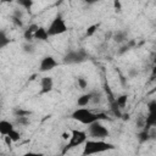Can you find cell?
<instances>
[{"instance_id": "24", "label": "cell", "mask_w": 156, "mask_h": 156, "mask_svg": "<svg viewBox=\"0 0 156 156\" xmlns=\"http://www.w3.org/2000/svg\"><path fill=\"white\" fill-rule=\"evenodd\" d=\"M23 50H24V52H33V45L27 41V44H24V46H23Z\"/></svg>"}, {"instance_id": "9", "label": "cell", "mask_w": 156, "mask_h": 156, "mask_svg": "<svg viewBox=\"0 0 156 156\" xmlns=\"http://www.w3.org/2000/svg\"><path fill=\"white\" fill-rule=\"evenodd\" d=\"M38 27H39L38 24L32 23V24H29V26L24 29V32H23V38L26 39V41L30 43V41L34 39V33H35V30H37Z\"/></svg>"}, {"instance_id": "1", "label": "cell", "mask_w": 156, "mask_h": 156, "mask_svg": "<svg viewBox=\"0 0 156 156\" xmlns=\"http://www.w3.org/2000/svg\"><path fill=\"white\" fill-rule=\"evenodd\" d=\"M71 118L74 119V121H78L82 124L88 126V124H90L93 122H96V121H100V122L105 121L108 117L105 112H93L91 110H89L87 107H78L72 112Z\"/></svg>"}, {"instance_id": "4", "label": "cell", "mask_w": 156, "mask_h": 156, "mask_svg": "<svg viewBox=\"0 0 156 156\" xmlns=\"http://www.w3.org/2000/svg\"><path fill=\"white\" fill-rule=\"evenodd\" d=\"M88 139V133L87 130H80V129H72L71 135H69V141L66 144V146L63 147V154L67 152L68 150L77 147L79 145H83L85 143V140Z\"/></svg>"}, {"instance_id": "26", "label": "cell", "mask_w": 156, "mask_h": 156, "mask_svg": "<svg viewBox=\"0 0 156 156\" xmlns=\"http://www.w3.org/2000/svg\"><path fill=\"white\" fill-rule=\"evenodd\" d=\"M4 139H5V143H6V145H7V146H11V144L13 143V141L10 139V136H9V135H5V136H4Z\"/></svg>"}, {"instance_id": "13", "label": "cell", "mask_w": 156, "mask_h": 156, "mask_svg": "<svg viewBox=\"0 0 156 156\" xmlns=\"http://www.w3.org/2000/svg\"><path fill=\"white\" fill-rule=\"evenodd\" d=\"M127 38H128V33L126 30H116V32L112 33V39L116 43H119L121 44V43L126 41Z\"/></svg>"}, {"instance_id": "14", "label": "cell", "mask_w": 156, "mask_h": 156, "mask_svg": "<svg viewBox=\"0 0 156 156\" xmlns=\"http://www.w3.org/2000/svg\"><path fill=\"white\" fill-rule=\"evenodd\" d=\"M15 1L18 6L23 7L27 12H30L33 9V5H34V0H15Z\"/></svg>"}, {"instance_id": "27", "label": "cell", "mask_w": 156, "mask_h": 156, "mask_svg": "<svg viewBox=\"0 0 156 156\" xmlns=\"http://www.w3.org/2000/svg\"><path fill=\"white\" fill-rule=\"evenodd\" d=\"M15 0H0V2L1 4H11V2H13Z\"/></svg>"}, {"instance_id": "29", "label": "cell", "mask_w": 156, "mask_h": 156, "mask_svg": "<svg viewBox=\"0 0 156 156\" xmlns=\"http://www.w3.org/2000/svg\"><path fill=\"white\" fill-rule=\"evenodd\" d=\"M69 135H71V134H67V133H63V139H65V140H67V139L69 138Z\"/></svg>"}, {"instance_id": "12", "label": "cell", "mask_w": 156, "mask_h": 156, "mask_svg": "<svg viewBox=\"0 0 156 156\" xmlns=\"http://www.w3.org/2000/svg\"><path fill=\"white\" fill-rule=\"evenodd\" d=\"M90 101H91V91L82 94L77 100V105H78V107H85V106H88V104H90Z\"/></svg>"}, {"instance_id": "3", "label": "cell", "mask_w": 156, "mask_h": 156, "mask_svg": "<svg viewBox=\"0 0 156 156\" xmlns=\"http://www.w3.org/2000/svg\"><path fill=\"white\" fill-rule=\"evenodd\" d=\"M46 30H48L49 37H55V35H61V34L66 33L68 30V27L66 24L65 18L60 13H57L52 18V21L50 22V24L46 28Z\"/></svg>"}, {"instance_id": "23", "label": "cell", "mask_w": 156, "mask_h": 156, "mask_svg": "<svg viewBox=\"0 0 156 156\" xmlns=\"http://www.w3.org/2000/svg\"><path fill=\"white\" fill-rule=\"evenodd\" d=\"M12 22H13V24H15L16 27H23V23H22L20 16H16V15L12 16Z\"/></svg>"}, {"instance_id": "10", "label": "cell", "mask_w": 156, "mask_h": 156, "mask_svg": "<svg viewBox=\"0 0 156 156\" xmlns=\"http://www.w3.org/2000/svg\"><path fill=\"white\" fill-rule=\"evenodd\" d=\"M49 38H50V37H49V34H48L46 28L39 26V27L37 28L35 33H34V39H35V40H39V41H48Z\"/></svg>"}, {"instance_id": "16", "label": "cell", "mask_w": 156, "mask_h": 156, "mask_svg": "<svg viewBox=\"0 0 156 156\" xmlns=\"http://www.w3.org/2000/svg\"><path fill=\"white\" fill-rule=\"evenodd\" d=\"M127 101H128V95H127V94H123V95L118 96L113 102L116 104V106H117L118 108H123V107H126Z\"/></svg>"}, {"instance_id": "25", "label": "cell", "mask_w": 156, "mask_h": 156, "mask_svg": "<svg viewBox=\"0 0 156 156\" xmlns=\"http://www.w3.org/2000/svg\"><path fill=\"white\" fill-rule=\"evenodd\" d=\"M113 9H115V11H121L122 6H121V1L119 0H113Z\"/></svg>"}, {"instance_id": "28", "label": "cell", "mask_w": 156, "mask_h": 156, "mask_svg": "<svg viewBox=\"0 0 156 156\" xmlns=\"http://www.w3.org/2000/svg\"><path fill=\"white\" fill-rule=\"evenodd\" d=\"M98 1H100V0H85V2H87V4H90V5H91V4H95V2H98Z\"/></svg>"}, {"instance_id": "19", "label": "cell", "mask_w": 156, "mask_h": 156, "mask_svg": "<svg viewBox=\"0 0 156 156\" xmlns=\"http://www.w3.org/2000/svg\"><path fill=\"white\" fill-rule=\"evenodd\" d=\"M13 115H15V117H17V116H28L29 117L32 115V111H28V110H23L21 107H17V108H15Z\"/></svg>"}, {"instance_id": "30", "label": "cell", "mask_w": 156, "mask_h": 156, "mask_svg": "<svg viewBox=\"0 0 156 156\" xmlns=\"http://www.w3.org/2000/svg\"><path fill=\"white\" fill-rule=\"evenodd\" d=\"M62 1H65V0H60V1H58V2H62Z\"/></svg>"}, {"instance_id": "6", "label": "cell", "mask_w": 156, "mask_h": 156, "mask_svg": "<svg viewBox=\"0 0 156 156\" xmlns=\"http://www.w3.org/2000/svg\"><path fill=\"white\" fill-rule=\"evenodd\" d=\"M87 60H88V54L83 49L69 50L63 56V63H66V65H78V63H82Z\"/></svg>"}, {"instance_id": "32", "label": "cell", "mask_w": 156, "mask_h": 156, "mask_svg": "<svg viewBox=\"0 0 156 156\" xmlns=\"http://www.w3.org/2000/svg\"><path fill=\"white\" fill-rule=\"evenodd\" d=\"M0 115H1V108H0Z\"/></svg>"}, {"instance_id": "2", "label": "cell", "mask_w": 156, "mask_h": 156, "mask_svg": "<svg viewBox=\"0 0 156 156\" xmlns=\"http://www.w3.org/2000/svg\"><path fill=\"white\" fill-rule=\"evenodd\" d=\"M116 146L104 139H87L84 143V149H83V155H93V154H100V152H106L110 150H113Z\"/></svg>"}, {"instance_id": "7", "label": "cell", "mask_w": 156, "mask_h": 156, "mask_svg": "<svg viewBox=\"0 0 156 156\" xmlns=\"http://www.w3.org/2000/svg\"><path fill=\"white\" fill-rule=\"evenodd\" d=\"M57 66H58V61L54 56L48 55V56H44L40 60V62H39V71L43 72V73L44 72H49V71L54 69Z\"/></svg>"}, {"instance_id": "15", "label": "cell", "mask_w": 156, "mask_h": 156, "mask_svg": "<svg viewBox=\"0 0 156 156\" xmlns=\"http://www.w3.org/2000/svg\"><path fill=\"white\" fill-rule=\"evenodd\" d=\"M10 38L7 37V34H6V32L4 30V29H0V50L1 49H4V48H6L9 44H10Z\"/></svg>"}, {"instance_id": "18", "label": "cell", "mask_w": 156, "mask_h": 156, "mask_svg": "<svg viewBox=\"0 0 156 156\" xmlns=\"http://www.w3.org/2000/svg\"><path fill=\"white\" fill-rule=\"evenodd\" d=\"M100 27V23H95V24H91L87 28V32H85V37H91L94 35V33L98 30V28Z\"/></svg>"}, {"instance_id": "20", "label": "cell", "mask_w": 156, "mask_h": 156, "mask_svg": "<svg viewBox=\"0 0 156 156\" xmlns=\"http://www.w3.org/2000/svg\"><path fill=\"white\" fill-rule=\"evenodd\" d=\"M7 135L10 136V139H11L13 143H17V141L21 139V134H20V132H17L15 128H13V129L7 134Z\"/></svg>"}, {"instance_id": "5", "label": "cell", "mask_w": 156, "mask_h": 156, "mask_svg": "<svg viewBox=\"0 0 156 156\" xmlns=\"http://www.w3.org/2000/svg\"><path fill=\"white\" fill-rule=\"evenodd\" d=\"M87 133L93 139H106L110 135L108 129L104 124H101L100 121H96V122H93V123L88 124Z\"/></svg>"}, {"instance_id": "17", "label": "cell", "mask_w": 156, "mask_h": 156, "mask_svg": "<svg viewBox=\"0 0 156 156\" xmlns=\"http://www.w3.org/2000/svg\"><path fill=\"white\" fill-rule=\"evenodd\" d=\"M16 118V123L18 124V126H28L29 124V117L28 116H17V117H15Z\"/></svg>"}, {"instance_id": "8", "label": "cell", "mask_w": 156, "mask_h": 156, "mask_svg": "<svg viewBox=\"0 0 156 156\" xmlns=\"http://www.w3.org/2000/svg\"><path fill=\"white\" fill-rule=\"evenodd\" d=\"M52 88H54V79H52V77L45 76L40 80V91H39V94L40 95L49 94L52 90Z\"/></svg>"}, {"instance_id": "11", "label": "cell", "mask_w": 156, "mask_h": 156, "mask_svg": "<svg viewBox=\"0 0 156 156\" xmlns=\"http://www.w3.org/2000/svg\"><path fill=\"white\" fill-rule=\"evenodd\" d=\"M13 123L10 122V121H6V119H0V134L2 136L7 135L12 129H13Z\"/></svg>"}, {"instance_id": "22", "label": "cell", "mask_w": 156, "mask_h": 156, "mask_svg": "<svg viewBox=\"0 0 156 156\" xmlns=\"http://www.w3.org/2000/svg\"><path fill=\"white\" fill-rule=\"evenodd\" d=\"M100 100H101V95H100L99 93L91 91V101H90V102H93V104H98V102H100Z\"/></svg>"}, {"instance_id": "21", "label": "cell", "mask_w": 156, "mask_h": 156, "mask_svg": "<svg viewBox=\"0 0 156 156\" xmlns=\"http://www.w3.org/2000/svg\"><path fill=\"white\" fill-rule=\"evenodd\" d=\"M77 85H78L79 89L84 90V89L88 88V80L85 78H83V77H78L77 78Z\"/></svg>"}, {"instance_id": "31", "label": "cell", "mask_w": 156, "mask_h": 156, "mask_svg": "<svg viewBox=\"0 0 156 156\" xmlns=\"http://www.w3.org/2000/svg\"><path fill=\"white\" fill-rule=\"evenodd\" d=\"M0 108H1V101H0Z\"/></svg>"}]
</instances>
